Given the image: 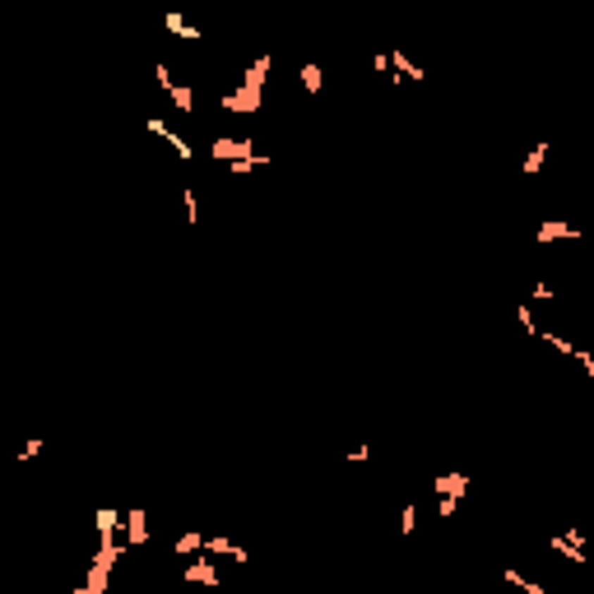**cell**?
I'll list each match as a JSON object with an SVG mask.
<instances>
[{
  "instance_id": "f1b7e54d",
  "label": "cell",
  "mask_w": 594,
  "mask_h": 594,
  "mask_svg": "<svg viewBox=\"0 0 594 594\" xmlns=\"http://www.w3.org/2000/svg\"><path fill=\"white\" fill-rule=\"evenodd\" d=\"M348 460H353V464H362V460H371V446H353V450H348Z\"/></svg>"
},
{
  "instance_id": "83f0119b",
  "label": "cell",
  "mask_w": 594,
  "mask_h": 594,
  "mask_svg": "<svg viewBox=\"0 0 594 594\" xmlns=\"http://www.w3.org/2000/svg\"><path fill=\"white\" fill-rule=\"evenodd\" d=\"M534 297H538V302H552V297H557V292H552V288H548V283L538 279V283H534Z\"/></svg>"
},
{
  "instance_id": "5bb4252c",
  "label": "cell",
  "mask_w": 594,
  "mask_h": 594,
  "mask_svg": "<svg viewBox=\"0 0 594 594\" xmlns=\"http://www.w3.org/2000/svg\"><path fill=\"white\" fill-rule=\"evenodd\" d=\"M297 75H302V89H307V93H321V89H326V70L316 66V61H307Z\"/></svg>"
},
{
  "instance_id": "5b68a950",
  "label": "cell",
  "mask_w": 594,
  "mask_h": 594,
  "mask_svg": "<svg viewBox=\"0 0 594 594\" xmlns=\"http://www.w3.org/2000/svg\"><path fill=\"white\" fill-rule=\"evenodd\" d=\"M149 135H158V140H168V144H172V154H177L181 163H191V158H195V149L186 144L181 135H172V125L163 121V116H149Z\"/></svg>"
},
{
  "instance_id": "ac0fdd59",
  "label": "cell",
  "mask_w": 594,
  "mask_h": 594,
  "mask_svg": "<svg viewBox=\"0 0 594 594\" xmlns=\"http://www.w3.org/2000/svg\"><path fill=\"white\" fill-rule=\"evenodd\" d=\"M163 23H168V33H177V37H200V28H191V23L181 19V14H168Z\"/></svg>"
},
{
  "instance_id": "d6986e66",
  "label": "cell",
  "mask_w": 594,
  "mask_h": 594,
  "mask_svg": "<svg viewBox=\"0 0 594 594\" xmlns=\"http://www.w3.org/2000/svg\"><path fill=\"white\" fill-rule=\"evenodd\" d=\"M414 529H418V506L409 502V506H404V511H400V534L409 538V534H414Z\"/></svg>"
},
{
  "instance_id": "d4e9b609",
  "label": "cell",
  "mask_w": 594,
  "mask_h": 594,
  "mask_svg": "<svg viewBox=\"0 0 594 594\" xmlns=\"http://www.w3.org/2000/svg\"><path fill=\"white\" fill-rule=\"evenodd\" d=\"M520 330H525V335H538V321H534V311H529V302H520Z\"/></svg>"
},
{
  "instance_id": "7402d4cb",
  "label": "cell",
  "mask_w": 594,
  "mask_h": 594,
  "mask_svg": "<svg viewBox=\"0 0 594 594\" xmlns=\"http://www.w3.org/2000/svg\"><path fill=\"white\" fill-rule=\"evenodd\" d=\"M84 585H89V590H98V594H107V571H98V567L89 562V576H84Z\"/></svg>"
},
{
  "instance_id": "6da1fadb",
  "label": "cell",
  "mask_w": 594,
  "mask_h": 594,
  "mask_svg": "<svg viewBox=\"0 0 594 594\" xmlns=\"http://www.w3.org/2000/svg\"><path fill=\"white\" fill-rule=\"evenodd\" d=\"M214 163H247V158H256V140H247V135H218L214 140Z\"/></svg>"
},
{
  "instance_id": "7a4b0ae2",
  "label": "cell",
  "mask_w": 594,
  "mask_h": 594,
  "mask_svg": "<svg viewBox=\"0 0 594 594\" xmlns=\"http://www.w3.org/2000/svg\"><path fill=\"white\" fill-rule=\"evenodd\" d=\"M548 548L557 552V557H567V562H571V567H585V562H590V557H585V534H581V529H567V534H552V538H548Z\"/></svg>"
},
{
  "instance_id": "603a6c76",
  "label": "cell",
  "mask_w": 594,
  "mask_h": 594,
  "mask_svg": "<svg viewBox=\"0 0 594 594\" xmlns=\"http://www.w3.org/2000/svg\"><path fill=\"white\" fill-rule=\"evenodd\" d=\"M181 200H186V223H200V200H195V191H191V186L181 191Z\"/></svg>"
},
{
  "instance_id": "4316f807",
  "label": "cell",
  "mask_w": 594,
  "mask_h": 594,
  "mask_svg": "<svg viewBox=\"0 0 594 594\" xmlns=\"http://www.w3.org/2000/svg\"><path fill=\"white\" fill-rule=\"evenodd\" d=\"M571 358H576V362H581V371H585V376H594V353H585V348H576Z\"/></svg>"
},
{
  "instance_id": "ffe728a7",
  "label": "cell",
  "mask_w": 594,
  "mask_h": 594,
  "mask_svg": "<svg viewBox=\"0 0 594 594\" xmlns=\"http://www.w3.org/2000/svg\"><path fill=\"white\" fill-rule=\"evenodd\" d=\"M538 339H543L548 348H557V353H567V358L576 353V344H571V339H562V335H543V330H538Z\"/></svg>"
},
{
  "instance_id": "9c48e42d",
  "label": "cell",
  "mask_w": 594,
  "mask_h": 594,
  "mask_svg": "<svg viewBox=\"0 0 594 594\" xmlns=\"http://www.w3.org/2000/svg\"><path fill=\"white\" fill-rule=\"evenodd\" d=\"M186 581L191 585H218V571H214V557H195V562H186Z\"/></svg>"
},
{
  "instance_id": "4fadbf2b",
  "label": "cell",
  "mask_w": 594,
  "mask_h": 594,
  "mask_svg": "<svg viewBox=\"0 0 594 594\" xmlns=\"http://www.w3.org/2000/svg\"><path fill=\"white\" fill-rule=\"evenodd\" d=\"M538 242H543V247H548V242H557V237H571V242H576V237H581V228H576V223H538Z\"/></svg>"
},
{
  "instance_id": "30bf717a",
  "label": "cell",
  "mask_w": 594,
  "mask_h": 594,
  "mask_svg": "<svg viewBox=\"0 0 594 594\" xmlns=\"http://www.w3.org/2000/svg\"><path fill=\"white\" fill-rule=\"evenodd\" d=\"M223 112H260V93H256V89L223 93Z\"/></svg>"
},
{
  "instance_id": "7c38bea8",
  "label": "cell",
  "mask_w": 594,
  "mask_h": 594,
  "mask_svg": "<svg viewBox=\"0 0 594 594\" xmlns=\"http://www.w3.org/2000/svg\"><path fill=\"white\" fill-rule=\"evenodd\" d=\"M172 552H177V557H195V552H204V534H200V529L177 534V538H172Z\"/></svg>"
},
{
  "instance_id": "2e32d148",
  "label": "cell",
  "mask_w": 594,
  "mask_h": 594,
  "mask_svg": "<svg viewBox=\"0 0 594 594\" xmlns=\"http://www.w3.org/2000/svg\"><path fill=\"white\" fill-rule=\"evenodd\" d=\"M506 585H516L520 594H548V590H543V585H538V581H529V576H520L516 567H506Z\"/></svg>"
},
{
  "instance_id": "277c9868",
  "label": "cell",
  "mask_w": 594,
  "mask_h": 594,
  "mask_svg": "<svg viewBox=\"0 0 594 594\" xmlns=\"http://www.w3.org/2000/svg\"><path fill=\"white\" fill-rule=\"evenodd\" d=\"M432 493H437V497H450V502H460V497L469 493V474H460V469L437 474V478H432Z\"/></svg>"
},
{
  "instance_id": "8992f818",
  "label": "cell",
  "mask_w": 594,
  "mask_h": 594,
  "mask_svg": "<svg viewBox=\"0 0 594 594\" xmlns=\"http://www.w3.org/2000/svg\"><path fill=\"white\" fill-rule=\"evenodd\" d=\"M121 529H125V548H144L149 543V516L144 511H125Z\"/></svg>"
},
{
  "instance_id": "9a60e30c",
  "label": "cell",
  "mask_w": 594,
  "mask_h": 594,
  "mask_svg": "<svg viewBox=\"0 0 594 594\" xmlns=\"http://www.w3.org/2000/svg\"><path fill=\"white\" fill-rule=\"evenodd\" d=\"M548 149L552 144H534L525 154V163H520V172H525V177H538V168H543V158H548Z\"/></svg>"
},
{
  "instance_id": "8fae6325",
  "label": "cell",
  "mask_w": 594,
  "mask_h": 594,
  "mask_svg": "<svg viewBox=\"0 0 594 594\" xmlns=\"http://www.w3.org/2000/svg\"><path fill=\"white\" fill-rule=\"evenodd\" d=\"M93 529H98V538H116V529H121V511L98 506V511H93Z\"/></svg>"
},
{
  "instance_id": "cb8c5ba5",
  "label": "cell",
  "mask_w": 594,
  "mask_h": 594,
  "mask_svg": "<svg viewBox=\"0 0 594 594\" xmlns=\"http://www.w3.org/2000/svg\"><path fill=\"white\" fill-rule=\"evenodd\" d=\"M154 79H158V89H163V93H172V84H177V79H172V70L163 66V61L154 66Z\"/></svg>"
},
{
  "instance_id": "52a82bcc",
  "label": "cell",
  "mask_w": 594,
  "mask_h": 594,
  "mask_svg": "<svg viewBox=\"0 0 594 594\" xmlns=\"http://www.w3.org/2000/svg\"><path fill=\"white\" fill-rule=\"evenodd\" d=\"M269 66H274V56H269V51H260L256 61H251L247 66V75H242V89H265V79H269Z\"/></svg>"
},
{
  "instance_id": "e0dca14e",
  "label": "cell",
  "mask_w": 594,
  "mask_h": 594,
  "mask_svg": "<svg viewBox=\"0 0 594 594\" xmlns=\"http://www.w3.org/2000/svg\"><path fill=\"white\" fill-rule=\"evenodd\" d=\"M168 98H172V107H177V112H191V107H195L191 84H172V93H168Z\"/></svg>"
},
{
  "instance_id": "ba28073f",
  "label": "cell",
  "mask_w": 594,
  "mask_h": 594,
  "mask_svg": "<svg viewBox=\"0 0 594 594\" xmlns=\"http://www.w3.org/2000/svg\"><path fill=\"white\" fill-rule=\"evenodd\" d=\"M125 557V543H116V538H98V557H93V567L98 571H107L112 576V567Z\"/></svg>"
},
{
  "instance_id": "f546056e",
  "label": "cell",
  "mask_w": 594,
  "mask_h": 594,
  "mask_svg": "<svg viewBox=\"0 0 594 594\" xmlns=\"http://www.w3.org/2000/svg\"><path fill=\"white\" fill-rule=\"evenodd\" d=\"M75 594H98V590H89V585H79V590H75Z\"/></svg>"
},
{
  "instance_id": "484cf974",
  "label": "cell",
  "mask_w": 594,
  "mask_h": 594,
  "mask_svg": "<svg viewBox=\"0 0 594 594\" xmlns=\"http://www.w3.org/2000/svg\"><path fill=\"white\" fill-rule=\"evenodd\" d=\"M455 511H460V502H450V497H437V516H441V520H450Z\"/></svg>"
},
{
  "instance_id": "3957f363",
  "label": "cell",
  "mask_w": 594,
  "mask_h": 594,
  "mask_svg": "<svg viewBox=\"0 0 594 594\" xmlns=\"http://www.w3.org/2000/svg\"><path fill=\"white\" fill-rule=\"evenodd\" d=\"M204 552H209V557H228V562H237V567H247V562H251V552L242 548V543H233L228 534H209V538H204Z\"/></svg>"
},
{
  "instance_id": "44dd1931",
  "label": "cell",
  "mask_w": 594,
  "mask_h": 594,
  "mask_svg": "<svg viewBox=\"0 0 594 594\" xmlns=\"http://www.w3.org/2000/svg\"><path fill=\"white\" fill-rule=\"evenodd\" d=\"M47 446V441L42 437H28V441H23V446H19V464H28V460H37V450H42Z\"/></svg>"
}]
</instances>
